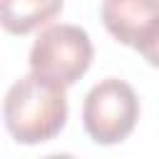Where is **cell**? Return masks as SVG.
<instances>
[{
  "label": "cell",
  "mask_w": 159,
  "mask_h": 159,
  "mask_svg": "<svg viewBox=\"0 0 159 159\" xmlns=\"http://www.w3.org/2000/svg\"><path fill=\"white\" fill-rule=\"evenodd\" d=\"M2 119L17 144L50 142L67 122L65 84L32 70L7 89L2 102Z\"/></svg>",
  "instance_id": "obj_1"
},
{
  "label": "cell",
  "mask_w": 159,
  "mask_h": 159,
  "mask_svg": "<svg viewBox=\"0 0 159 159\" xmlns=\"http://www.w3.org/2000/svg\"><path fill=\"white\" fill-rule=\"evenodd\" d=\"M139 119V97L124 80L107 77L97 82L82 104L84 132L94 144L112 147L124 142Z\"/></svg>",
  "instance_id": "obj_2"
},
{
  "label": "cell",
  "mask_w": 159,
  "mask_h": 159,
  "mask_svg": "<svg viewBox=\"0 0 159 159\" xmlns=\"http://www.w3.org/2000/svg\"><path fill=\"white\" fill-rule=\"evenodd\" d=\"M92 40L80 25L60 22L45 27L30 47V70L47 75L65 87L75 84L92 65Z\"/></svg>",
  "instance_id": "obj_3"
},
{
  "label": "cell",
  "mask_w": 159,
  "mask_h": 159,
  "mask_svg": "<svg viewBox=\"0 0 159 159\" xmlns=\"http://www.w3.org/2000/svg\"><path fill=\"white\" fill-rule=\"evenodd\" d=\"M99 15L114 40L134 47L139 35L159 15V0H102Z\"/></svg>",
  "instance_id": "obj_4"
},
{
  "label": "cell",
  "mask_w": 159,
  "mask_h": 159,
  "mask_svg": "<svg viewBox=\"0 0 159 159\" xmlns=\"http://www.w3.org/2000/svg\"><path fill=\"white\" fill-rule=\"evenodd\" d=\"M65 0H0V27L10 35H27L60 15Z\"/></svg>",
  "instance_id": "obj_5"
},
{
  "label": "cell",
  "mask_w": 159,
  "mask_h": 159,
  "mask_svg": "<svg viewBox=\"0 0 159 159\" xmlns=\"http://www.w3.org/2000/svg\"><path fill=\"white\" fill-rule=\"evenodd\" d=\"M134 50H139V55L152 65V67H159V15L149 22V27L139 35Z\"/></svg>",
  "instance_id": "obj_6"
}]
</instances>
